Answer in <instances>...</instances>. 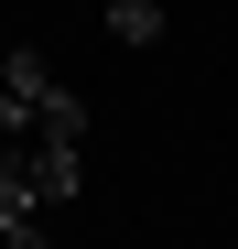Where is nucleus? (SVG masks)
Returning <instances> with one entry per match:
<instances>
[{
  "instance_id": "nucleus-1",
  "label": "nucleus",
  "mask_w": 238,
  "mask_h": 249,
  "mask_svg": "<svg viewBox=\"0 0 238 249\" xmlns=\"http://www.w3.org/2000/svg\"><path fill=\"white\" fill-rule=\"evenodd\" d=\"M0 141H87V98H76L33 44L0 54Z\"/></svg>"
},
{
  "instance_id": "nucleus-2",
  "label": "nucleus",
  "mask_w": 238,
  "mask_h": 249,
  "mask_svg": "<svg viewBox=\"0 0 238 249\" xmlns=\"http://www.w3.org/2000/svg\"><path fill=\"white\" fill-rule=\"evenodd\" d=\"M173 0H108V44H163Z\"/></svg>"
},
{
  "instance_id": "nucleus-3",
  "label": "nucleus",
  "mask_w": 238,
  "mask_h": 249,
  "mask_svg": "<svg viewBox=\"0 0 238 249\" xmlns=\"http://www.w3.org/2000/svg\"><path fill=\"white\" fill-rule=\"evenodd\" d=\"M0 249H54V228H0Z\"/></svg>"
}]
</instances>
